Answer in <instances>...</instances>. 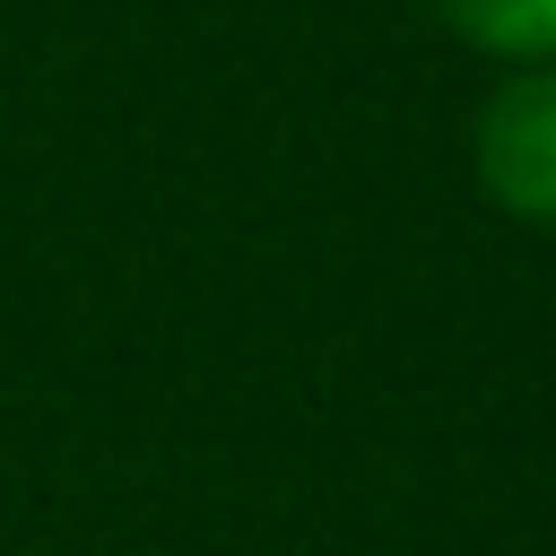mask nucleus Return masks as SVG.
Segmentation results:
<instances>
[{"label": "nucleus", "mask_w": 556, "mask_h": 556, "mask_svg": "<svg viewBox=\"0 0 556 556\" xmlns=\"http://www.w3.org/2000/svg\"><path fill=\"white\" fill-rule=\"evenodd\" d=\"M469 182L513 226H556V61H521L478 96Z\"/></svg>", "instance_id": "1"}, {"label": "nucleus", "mask_w": 556, "mask_h": 556, "mask_svg": "<svg viewBox=\"0 0 556 556\" xmlns=\"http://www.w3.org/2000/svg\"><path fill=\"white\" fill-rule=\"evenodd\" d=\"M443 26H452V43H469L478 61H504V70H521V61H556V0H426Z\"/></svg>", "instance_id": "2"}]
</instances>
